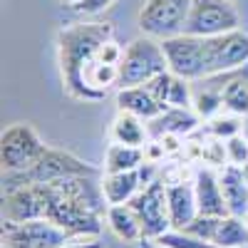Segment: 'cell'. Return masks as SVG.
<instances>
[{"mask_svg":"<svg viewBox=\"0 0 248 248\" xmlns=\"http://www.w3.org/2000/svg\"><path fill=\"white\" fill-rule=\"evenodd\" d=\"M226 156H229V164H233V167H246L248 164V141L236 134L231 139H226Z\"/></svg>","mask_w":248,"mask_h":248,"instance_id":"d4e9b609","label":"cell"},{"mask_svg":"<svg viewBox=\"0 0 248 248\" xmlns=\"http://www.w3.org/2000/svg\"><path fill=\"white\" fill-rule=\"evenodd\" d=\"M102 181V194H105L107 206H117V203H129L139 189H141V176L139 169L134 171H119V174H105L99 179Z\"/></svg>","mask_w":248,"mask_h":248,"instance_id":"e0dca14e","label":"cell"},{"mask_svg":"<svg viewBox=\"0 0 248 248\" xmlns=\"http://www.w3.org/2000/svg\"><path fill=\"white\" fill-rule=\"evenodd\" d=\"M199 114L194 109H176L167 107L156 119L147 122L149 124V134L161 137V134H176V137H189L199 127Z\"/></svg>","mask_w":248,"mask_h":248,"instance_id":"2e32d148","label":"cell"},{"mask_svg":"<svg viewBox=\"0 0 248 248\" xmlns=\"http://www.w3.org/2000/svg\"><path fill=\"white\" fill-rule=\"evenodd\" d=\"M117 109L134 114L144 122H152L167 107H164L144 85H137V87H119L117 90Z\"/></svg>","mask_w":248,"mask_h":248,"instance_id":"9a60e30c","label":"cell"},{"mask_svg":"<svg viewBox=\"0 0 248 248\" xmlns=\"http://www.w3.org/2000/svg\"><path fill=\"white\" fill-rule=\"evenodd\" d=\"M233 3H236V0H233Z\"/></svg>","mask_w":248,"mask_h":248,"instance_id":"1f68e13d","label":"cell"},{"mask_svg":"<svg viewBox=\"0 0 248 248\" xmlns=\"http://www.w3.org/2000/svg\"><path fill=\"white\" fill-rule=\"evenodd\" d=\"M194 194H196L199 216H229L221 184H218V169L203 167L194 171Z\"/></svg>","mask_w":248,"mask_h":248,"instance_id":"7c38bea8","label":"cell"},{"mask_svg":"<svg viewBox=\"0 0 248 248\" xmlns=\"http://www.w3.org/2000/svg\"><path fill=\"white\" fill-rule=\"evenodd\" d=\"M147 161V152L139 147H127V144H109L105 156V174H119V171H134Z\"/></svg>","mask_w":248,"mask_h":248,"instance_id":"44dd1931","label":"cell"},{"mask_svg":"<svg viewBox=\"0 0 248 248\" xmlns=\"http://www.w3.org/2000/svg\"><path fill=\"white\" fill-rule=\"evenodd\" d=\"M23 176H25V181H32V184H50V181L67 179V176H97V169L92 164L77 159L70 152L47 147L45 154L40 156V161Z\"/></svg>","mask_w":248,"mask_h":248,"instance_id":"8fae6325","label":"cell"},{"mask_svg":"<svg viewBox=\"0 0 248 248\" xmlns=\"http://www.w3.org/2000/svg\"><path fill=\"white\" fill-rule=\"evenodd\" d=\"M114 37L109 23H72L57 32V62L62 85L67 94L79 102H90L85 90V72L94 65L99 50Z\"/></svg>","mask_w":248,"mask_h":248,"instance_id":"6da1fadb","label":"cell"},{"mask_svg":"<svg viewBox=\"0 0 248 248\" xmlns=\"http://www.w3.org/2000/svg\"><path fill=\"white\" fill-rule=\"evenodd\" d=\"M154 241L161 243V246H167V248H214L211 243H206L203 238L184 231V229H169L167 233H161Z\"/></svg>","mask_w":248,"mask_h":248,"instance_id":"cb8c5ba5","label":"cell"},{"mask_svg":"<svg viewBox=\"0 0 248 248\" xmlns=\"http://www.w3.org/2000/svg\"><path fill=\"white\" fill-rule=\"evenodd\" d=\"M117 3V0H79V5L75 8L77 13H85V15H97L102 10H107Z\"/></svg>","mask_w":248,"mask_h":248,"instance_id":"4316f807","label":"cell"},{"mask_svg":"<svg viewBox=\"0 0 248 248\" xmlns=\"http://www.w3.org/2000/svg\"><path fill=\"white\" fill-rule=\"evenodd\" d=\"M45 141L28 122H15L0 134V159L8 174L30 171L45 154Z\"/></svg>","mask_w":248,"mask_h":248,"instance_id":"277c9868","label":"cell"},{"mask_svg":"<svg viewBox=\"0 0 248 248\" xmlns=\"http://www.w3.org/2000/svg\"><path fill=\"white\" fill-rule=\"evenodd\" d=\"M149 124L134 117V114H127V112H117L112 127H109V139L114 144H127V147H139L144 149L149 144Z\"/></svg>","mask_w":248,"mask_h":248,"instance_id":"ac0fdd59","label":"cell"},{"mask_svg":"<svg viewBox=\"0 0 248 248\" xmlns=\"http://www.w3.org/2000/svg\"><path fill=\"white\" fill-rule=\"evenodd\" d=\"M221 77V102L223 109L238 114V117H248V77H241L238 72H229V75H218Z\"/></svg>","mask_w":248,"mask_h":248,"instance_id":"ffe728a7","label":"cell"},{"mask_svg":"<svg viewBox=\"0 0 248 248\" xmlns=\"http://www.w3.org/2000/svg\"><path fill=\"white\" fill-rule=\"evenodd\" d=\"M141 248H167V246H161V243H156L154 238H144V241H141Z\"/></svg>","mask_w":248,"mask_h":248,"instance_id":"f1b7e54d","label":"cell"},{"mask_svg":"<svg viewBox=\"0 0 248 248\" xmlns=\"http://www.w3.org/2000/svg\"><path fill=\"white\" fill-rule=\"evenodd\" d=\"M241 119H243V117L231 114V112L223 109L221 114H216V117H211L209 122H206V129H209V134H211L214 139L226 141V139L241 134Z\"/></svg>","mask_w":248,"mask_h":248,"instance_id":"603a6c76","label":"cell"},{"mask_svg":"<svg viewBox=\"0 0 248 248\" xmlns=\"http://www.w3.org/2000/svg\"><path fill=\"white\" fill-rule=\"evenodd\" d=\"M79 236L60 229L52 221H3V248H62Z\"/></svg>","mask_w":248,"mask_h":248,"instance_id":"52a82bcc","label":"cell"},{"mask_svg":"<svg viewBox=\"0 0 248 248\" xmlns=\"http://www.w3.org/2000/svg\"><path fill=\"white\" fill-rule=\"evenodd\" d=\"M218 184H221L229 214L248 218V179L243 169L233 167V164H226L223 169H218Z\"/></svg>","mask_w":248,"mask_h":248,"instance_id":"5bb4252c","label":"cell"},{"mask_svg":"<svg viewBox=\"0 0 248 248\" xmlns=\"http://www.w3.org/2000/svg\"><path fill=\"white\" fill-rule=\"evenodd\" d=\"M105 221L109 226V231L124 241V243H141L144 241V231H141V223L134 214V209L129 203H117V206H107V214Z\"/></svg>","mask_w":248,"mask_h":248,"instance_id":"d6986e66","label":"cell"},{"mask_svg":"<svg viewBox=\"0 0 248 248\" xmlns=\"http://www.w3.org/2000/svg\"><path fill=\"white\" fill-rule=\"evenodd\" d=\"M57 3H62V5H70V8H77V5H79V0H57Z\"/></svg>","mask_w":248,"mask_h":248,"instance_id":"f546056e","label":"cell"},{"mask_svg":"<svg viewBox=\"0 0 248 248\" xmlns=\"http://www.w3.org/2000/svg\"><path fill=\"white\" fill-rule=\"evenodd\" d=\"M243 169V174H246V179H248V164H246V167H241Z\"/></svg>","mask_w":248,"mask_h":248,"instance_id":"4dcf8cb0","label":"cell"},{"mask_svg":"<svg viewBox=\"0 0 248 248\" xmlns=\"http://www.w3.org/2000/svg\"><path fill=\"white\" fill-rule=\"evenodd\" d=\"M62 248H102V243H99L97 236H79V238H75L72 243L62 246Z\"/></svg>","mask_w":248,"mask_h":248,"instance_id":"83f0119b","label":"cell"},{"mask_svg":"<svg viewBox=\"0 0 248 248\" xmlns=\"http://www.w3.org/2000/svg\"><path fill=\"white\" fill-rule=\"evenodd\" d=\"M171 85H174V75L167 70V72H161V75H156L154 79H149L147 82V85H144V87H147L159 102H161V105L164 107H167V102H169V92H171Z\"/></svg>","mask_w":248,"mask_h":248,"instance_id":"484cf974","label":"cell"},{"mask_svg":"<svg viewBox=\"0 0 248 248\" xmlns=\"http://www.w3.org/2000/svg\"><path fill=\"white\" fill-rule=\"evenodd\" d=\"M191 109L199 114V119L209 122L211 117L223 112V102H221V87L218 85H203L201 90H194V105Z\"/></svg>","mask_w":248,"mask_h":248,"instance_id":"7402d4cb","label":"cell"},{"mask_svg":"<svg viewBox=\"0 0 248 248\" xmlns=\"http://www.w3.org/2000/svg\"><path fill=\"white\" fill-rule=\"evenodd\" d=\"M129 206L134 209L141 223L144 238H159L161 233H167L171 229L169 203H167V181L161 176L147 186H141L139 194L129 201Z\"/></svg>","mask_w":248,"mask_h":248,"instance_id":"ba28073f","label":"cell"},{"mask_svg":"<svg viewBox=\"0 0 248 248\" xmlns=\"http://www.w3.org/2000/svg\"><path fill=\"white\" fill-rule=\"evenodd\" d=\"M238 25L241 15L233 0H194L184 32L196 37H216L238 30Z\"/></svg>","mask_w":248,"mask_h":248,"instance_id":"8992f818","label":"cell"},{"mask_svg":"<svg viewBox=\"0 0 248 248\" xmlns=\"http://www.w3.org/2000/svg\"><path fill=\"white\" fill-rule=\"evenodd\" d=\"M189 231L214 248H248V218L241 216H196Z\"/></svg>","mask_w":248,"mask_h":248,"instance_id":"30bf717a","label":"cell"},{"mask_svg":"<svg viewBox=\"0 0 248 248\" xmlns=\"http://www.w3.org/2000/svg\"><path fill=\"white\" fill-rule=\"evenodd\" d=\"M167 203H169V221L171 229H189L199 216L194 181H176L167 184Z\"/></svg>","mask_w":248,"mask_h":248,"instance_id":"4fadbf2b","label":"cell"},{"mask_svg":"<svg viewBox=\"0 0 248 248\" xmlns=\"http://www.w3.org/2000/svg\"><path fill=\"white\" fill-rule=\"evenodd\" d=\"M203 57L206 77L238 72L243 65H248V32L238 28L216 37H203Z\"/></svg>","mask_w":248,"mask_h":248,"instance_id":"5b68a950","label":"cell"},{"mask_svg":"<svg viewBox=\"0 0 248 248\" xmlns=\"http://www.w3.org/2000/svg\"><path fill=\"white\" fill-rule=\"evenodd\" d=\"M194 0H144L137 13V25L141 35L154 40H169L186 30Z\"/></svg>","mask_w":248,"mask_h":248,"instance_id":"3957f363","label":"cell"},{"mask_svg":"<svg viewBox=\"0 0 248 248\" xmlns=\"http://www.w3.org/2000/svg\"><path fill=\"white\" fill-rule=\"evenodd\" d=\"M164 55H167L169 72L181 79H206V57H203V37L181 32L176 37L161 40Z\"/></svg>","mask_w":248,"mask_h":248,"instance_id":"9c48e42d","label":"cell"},{"mask_svg":"<svg viewBox=\"0 0 248 248\" xmlns=\"http://www.w3.org/2000/svg\"><path fill=\"white\" fill-rule=\"evenodd\" d=\"M167 55L159 40L141 35L134 37L132 43L124 47L122 62H119V85L117 87H137V85H147L149 79L156 75L167 72Z\"/></svg>","mask_w":248,"mask_h":248,"instance_id":"7a4b0ae2","label":"cell"}]
</instances>
